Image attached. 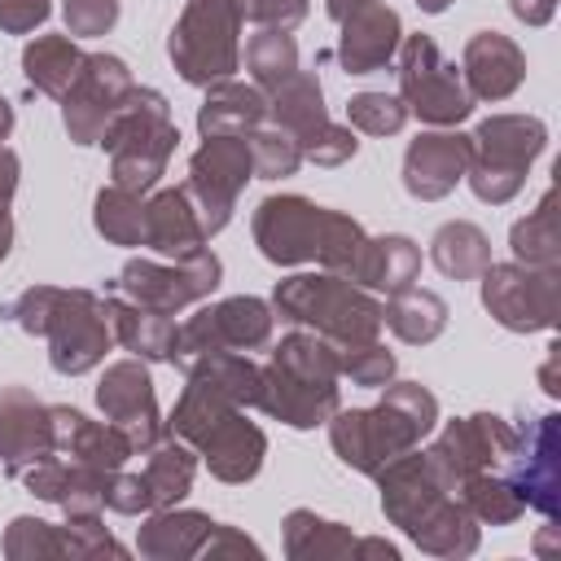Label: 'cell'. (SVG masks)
I'll use <instances>...</instances> for the list:
<instances>
[{
    "mask_svg": "<svg viewBox=\"0 0 561 561\" xmlns=\"http://www.w3.org/2000/svg\"><path fill=\"white\" fill-rule=\"evenodd\" d=\"M118 320H123V337H127V346H140L145 355H158V359H167V355H171L175 333H171V324H167L162 316L118 311Z\"/></svg>",
    "mask_w": 561,
    "mask_h": 561,
    "instance_id": "obj_14",
    "label": "cell"
},
{
    "mask_svg": "<svg viewBox=\"0 0 561 561\" xmlns=\"http://www.w3.org/2000/svg\"><path fill=\"white\" fill-rule=\"evenodd\" d=\"M513 245L530 263H552V254H557L552 250L557 245V232H552V197H543V206L535 210V219H526V224L513 228Z\"/></svg>",
    "mask_w": 561,
    "mask_h": 561,
    "instance_id": "obj_12",
    "label": "cell"
},
{
    "mask_svg": "<svg viewBox=\"0 0 561 561\" xmlns=\"http://www.w3.org/2000/svg\"><path fill=\"white\" fill-rule=\"evenodd\" d=\"M188 333H228V342L232 346H245V342H263V333H267V311H263V302H254V298H237V302H224L219 311H206Z\"/></svg>",
    "mask_w": 561,
    "mask_h": 561,
    "instance_id": "obj_9",
    "label": "cell"
},
{
    "mask_svg": "<svg viewBox=\"0 0 561 561\" xmlns=\"http://www.w3.org/2000/svg\"><path fill=\"white\" fill-rule=\"evenodd\" d=\"M469 75H473V88H478V96H504V92H513L517 88V79H522V57H517V48L508 44V39H500V35H478L473 44H469Z\"/></svg>",
    "mask_w": 561,
    "mask_h": 561,
    "instance_id": "obj_6",
    "label": "cell"
},
{
    "mask_svg": "<svg viewBox=\"0 0 561 561\" xmlns=\"http://www.w3.org/2000/svg\"><path fill=\"white\" fill-rule=\"evenodd\" d=\"M9 123H13V114H9V105H4V101H0V136H4V131H9Z\"/></svg>",
    "mask_w": 561,
    "mask_h": 561,
    "instance_id": "obj_20",
    "label": "cell"
},
{
    "mask_svg": "<svg viewBox=\"0 0 561 561\" xmlns=\"http://www.w3.org/2000/svg\"><path fill=\"white\" fill-rule=\"evenodd\" d=\"M48 13V0H0V22L9 31H26L31 22H39Z\"/></svg>",
    "mask_w": 561,
    "mask_h": 561,
    "instance_id": "obj_18",
    "label": "cell"
},
{
    "mask_svg": "<svg viewBox=\"0 0 561 561\" xmlns=\"http://www.w3.org/2000/svg\"><path fill=\"white\" fill-rule=\"evenodd\" d=\"M351 4H364V0H351ZM329 13H333V18H342V13H346V0H333V4H329Z\"/></svg>",
    "mask_w": 561,
    "mask_h": 561,
    "instance_id": "obj_21",
    "label": "cell"
},
{
    "mask_svg": "<svg viewBox=\"0 0 561 561\" xmlns=\"http://www.w3.org/2000/svg\"><path fill=\"white\" fill-rule=\"evenodd\" d=\"M465 162H469L465 136H421L408 149V188L421 197H438L456 184Z\"/></svg>",
    "mask_w": 561,
    "mask_h": 561,
    "instance_id": "obj_5",
    "label": "cell"
},
{
    "mask_svg": "<svg viewBox=\"0 0 561 561\" xmlns=\"http://www.w3.org/2000/svg\"><path fill=\"white\" fill-rule=\"evenodd\" d=\"M394 31H399L394 13L373 9V13L355 18L346 26V35H342V61H346V70L351 75H368L373 66H381L390 57V48H394Z\"/></svg>",
    "mask_w": 561,
    "mask_h": 561,
    "instance_id": "obj_7",
    "label": "cell"
},
{
    "mask_svg": "<svg viewBox=\"0 0 561 561\" xmlns=\"http://www.w3.org/2000/svg\"><path fill=\"white\" fill-rule=\"evenodd\" d=\"M403 92L412 96L421 118L434 123H456L469 114V96L456 83V70L438 57L430 39H412L403 53Z\"/></svg>",
    "mask_w": 561,
    "mask_h": 561,
    "instance_id": "obj_2",
    "label": "cell"
},
{
    "mask_svg": "<svg viewBox=\"0 0 561 561\" xmlns=\"http://www.w3.org/2000/svg\"><path fill=\"white\" fill-rule=\"evenodd\" d=\"M320 219L307 202L298 197H285V202H263L259 210V241H263V254L267 259H302V254H320L324 250V237H320Z\"/></svg>",
    "mask_w": 561,
    "mask_h": 561,
    "instance_id": "obj_4",
    "label": "cell"
},
{
    "mask_svg": "<svg viewBox=\"0 0 561 561\" xmlns=\"http://www.w3.org/2000/svg\"><path fill=\"white\" fill-rule=\"evenodd\" d=\"M197 232L202 228L184 210V197L180 193H167V197L153 202V210H149V241L158 250H167V254H193L197 250Z\"/></svg>",
    "mask_w": 561,
    "mask_h": 561,
    "instance_id": "obj_10",
    "label": "cell"
},
{
    "mask_svg": "<svg viewBox=\"0 0 561 561\" xmlns=\"http://www.w3.org/2000/svg\"><path fill=\"white\" fill-rule=\"evenodd\" d=\"M75 66H79V53L61 39H39L35 48H26V75L48 92H61L75 79Z\"/></svg>",
    "mask_w": 561,
    "mask_h": 561,
    "instance_id": "obj_11",
    "label": "cell"
},
{
    "mask_svg": "<svg viewBox=\"0 0 561 561\" xmlns=\"http://www.w3.org/2000/svg\"><path fill=\"white\" fill-rule=\"evenodd\" d=\"M552 430H557V416H539V425H535V443H530V456L517 465V486H522V495L530 500V504H539L543 513H552V486H557V478H552Z\"/></svg>",
    "mask_w": 561,
    "mask_h": 561,
    "instance_id": "obj_8",
    "label": "cell"
},
{
    "mask_svg": "<svg viewBox=\"0 0 561 561\" xmlns=\"http://www.w3.org/2000/svg\"><path fill=\"white\" fill-rule=\"evenodd\" d=\"M245 4V13L250 18H263V22H294V18H302V0H241Z\"/></svg>",
    "mask_w": 561,
    "mask_h": 561,
    "instance_id": "obj_19",
    "label": "cell"
},
{
    "mask_svg": "<svg viewBox=\"0 0 561 561\" xmlns=\"http://www.w3.org/2000/svg\"><path fill=\"white\" fill-rule=\"evenodd\" d=\"M224 118H237V127L254 123V118H259V96L245 92V88H224L219 96L206 101V110H202V131H219Z\"/></svg>",
    "mask_w": 561,
    "mask_h": 561,
    "instance_id": "obj_13",
    "label": "cell"
},
{
    "mask_svg": "<svg viewBox=\"0 0 561 561\" xmlns=\"http://www.w3.org/2000/svg\"><path fill=\"white\" fill-rule=\"evenodd\" d=\"M486 307L508 329H539L557 311V285L552 276H522L513 267L486 272Z\"/></svg>",
    "mask_w": 561,
    "mask_h": 561,
    "instance_id": "obj_3",
    "label": "cell"
},
{
    "mask_svg": "<svg viewBox=\"0 0 561 561\" xmlns=\"http://www.w3.org/2000/svg\"><path fill=\"white\" fill-rule=\"evenodd\" d=\"M351 118L368 131H394L403 123V105L394 96H355L351 101Z\"/></svg>",
    "mask_w": 561,
    "mask_h": 561,
    "instance_id": "obj_16",
    "label": "cell"
},
{
    "mask_svg": "<svg viewBox=\"0 0 561 561\" xmlns=\"http://www.w3.org/2000/svg\"><path fill=\"white\" fill-rule=\"evenodd\" d=\"M482 145V167L473 171V188L491 202H504L517 184L526 162L543 149V127L535 118H495L478 131Z\"/></svg>",
    "mask_w": 561,
    "mask_h": 561,
    "instance_id": "obj_1",
    "label": "cell"
},
{
    "mask_svg": "<svg viewBox=\"0 0 561 561\" xmlns=\"http://www.w3.org/2000/svg\"><path fill=\"white\" fill-rule=\"evenodd\" d=\"M250 66H254V75H259L263 83H276V79H285V75L294 70V44H289L285 35L267 31L263 39H254V48H250Z\"/></svg>",
    "mask_w": 561,
    "mask_h": 561,
    "instance_id": "obj_15",
    "label": "cell"
},
{
    "mask_svg": "<svg viewBox=\"0 0 561 561\" xmlns=\"http://www.w3.org/2000/svg\"><path fill=\"white\" fill-rule=\"evenodd\" d=\"M114 13H118L114 0H66V18H70V26H75L79 35L105 31V26L114 22Z\"/></svg>",
    "mask_w": 561,
    "mask_h": 561,
    "instance_id": "obj_17",
    "label": "cell"
},
{
    "mask_svg": "<svg viewBox=\"0 0 561 561\" xmlns=\"http://www.w3.org/2000/svg\"><path fill=\"white\" fill-rule=\"evenodd\" d=\"M421 4H425V9H430V13H438V9H443V4H447V0H421Z\"/></svg>",
    "mask_w": 561,
    "mask_h": 561,
    "instance_id": "obj_22",
    "label": "cell"
}]
</instances>
